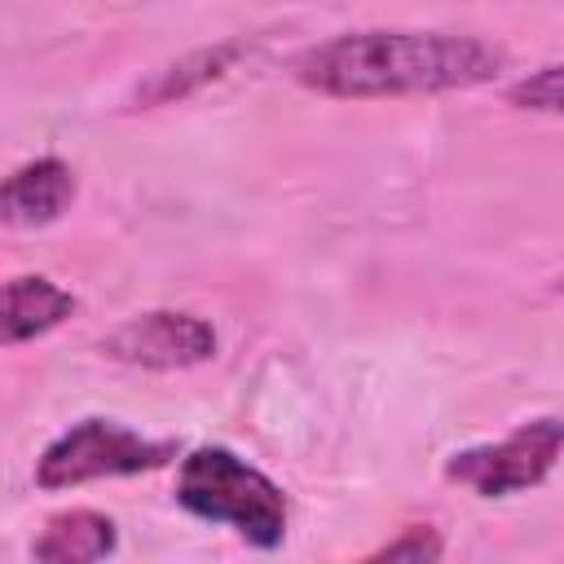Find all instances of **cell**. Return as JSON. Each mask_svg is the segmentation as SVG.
Returning <instances> with one entry per match:
<instances>
[{
	"label": "cell",
	"mask_w": 564,
	"mask_h": 564,
	"mask_svg": "<svg viewBox=\"0 0 564 564\" xmlns=\"http://www.w3.org/2000/svg\"><path fill=\"white\" fill-rule=\"evenodd\" d=\"M502 70H507V48L494 40L463 31H405V26L339 31L322 44L300 48L291 62L300 88L335 101L463 93L498 79Z\"/></svg>",
	"instance_id": "cell-1"
},
{
	"label": "cell",
	"mask_w": 564,
	"mask_h": 564,
	"mask_svg": "<svg viewBox=\"0 0 564 564\" xmlns=\"http://www.w3.org/2000/svg\"><path fill=\"white\" fill-rule=\"evenodd\" d=\"M176 502L207 524L234 529L247 546L273 551L286 542L291 507L273 476L229 445H194L176 467Z\"/></svg>",
	"instance_id": "cell-2"
},
{
	"label": "cell",
	"mask_w": 564,
	"mask_h": 564,
	"mask_svg": "<svg viewBox=\"0 0 564 564\" xmlns=\"http://www.w3.org/2000/svg\"><path fill=\"white\" fill-rule=\"evenodd\" d=\"M176 458V441L145 436L115 419H79L62 436H53L35 458V485L57 494L88 480H119L159 471Z\"/></svg>",
	"instance_id": "cell-3"
},
{
	"label": "cell",
	"mask_w": 564,
	"mask_h": 564,
	"mask_svg": "<svg viewBox=\"0 0 564 564\" xmlns=\"http://www.w3.org/2000/svg\"><path fill=\"white\" fill-rule=\"evenodd\" d=\"M564 454V419L542 414L507 432L502 441L467 445L445 458V480L471 489L476 498H511L551 476Z\"/></svg>",
	"instance_id": "cell-4"
},
{
	"label": "cell",
	"mask_w": 564,
	"mask_h": 564,
	"mask_svg": "<svg viewBox=\"0 0 564 564\" xmlns=\"http://www.w3.org/2000/svg\"><path fill=\"white\" fill-rule=\"evenodd\" d=\"M110 361L137 366V370H194L216 357L220 335L207 317L189 308H145L128 322H119L97 344Z\"/></svg>",
	"instance_id": "cell-5"
},
{
	"label": "cell",
	"mask_w": 564,
	"mask_h": 564,
	"mask_svg": "<svg viewBox=\"0 0 564 564\" xmlns=\"http://www.w3.org/2000/svg\"><path fill=\"white\" fill-rule=\"evenodd\" d=\"M70 203H75V172L57 154L18 163L0 189V216L9 229H44L62 220Z\"/></svg>",
	"instance_id": "cell-6"
},
{
	"label": "cell",
	"mask_w": 564,
	"mask_h": 564,
	"mask_svg": "<svg viewBox=\"0 0 564 564\" xmlns=\"http://www.w3.org/2000/svg\"><path fill=\"white\" fill-rule=\"evenodd\" d=\"M242 57H247V40H220V44L194 48V53H185V57H176V62L150 70V75L132 88L128 106H132V110H154V106L185 101V97L203 93L207 84L225 79Z\"/></svg>",
	"instance_id": "cell-7"
},
{
	"label": "cell",
	"mask_w": 564,
	"mask_h": 564,
	"mask_svg": "<svg viewBox=\"0 0 564 564\" xmlns=\"http://www.w3.org/2000/svg\"><path fill=\"white\" fill-rule=\"evenodd\" d=\"M79 313V295L57 286L44 273H18L4 282V313H0V339L4 348L31 344L48 330H57L62 322H70Z\"/></svg>",
	"instance_id": "cell-8"
},
{
	"label": "cell",
	"mask_w": 564,
	"mask_h": 564,
	"mask_svg": "<svg viewBox=\"0 0 564 564\" xmlns=\"http://www.w3.org/2000/svg\"><path fill=\"white\" fill-rule=\"evenodd\" d=\"M115 546H119V524L106 511L70 507L44 520L40 538L31 542V555L40 564H93L115 555Z\"/></svg>",
	"instance_id": "cell-9"
},
{
	"label": "cell",
	"mask_w": 564,
	"mask_h": 564,
	"mask_svg": "<svg viewBox=\"0 0 564 564\" xmlns=\"http://www.w3.org/2000/svg\"><path fill=\"white\" fill-rule=\"evenodd\" d=\"M507 101L516 110H533V115H564V62H551V66L520 75L507 88Z\"/></svg>",
	"instance_id": "cell-10"
},
{
	"label": "cell",
	"mask_w": 564,
	"mask_h": 564,
	"mask_svg": "<svg viewBox=\"0 0 564 564\" xmlns=\"http://www.w3.org/2000/svg\"><path fill=\"white\" fill-rule=\"evenodd\" d=\"M445 555V542L436 533V524H405L392 542L375 546L366 560L379 564V560H410V564H423V560H441Z\"/></svg>",
	"instance_id": "cell-11"
},
{
	"label": "cell",
	"mask_w": 564,
	"mask_h": 564,
	"mask_svg": "<svg viewBox=\"0 0 564 564\" xmlns=\"http://www.w3.org/2000/svg\"><path fill=\"white\" fill-rule=\"evenodd\" d=\"M560 286H564V278H560Z\"/></svg>",
	"instance_id": "cell-12"
}]
</instances>
